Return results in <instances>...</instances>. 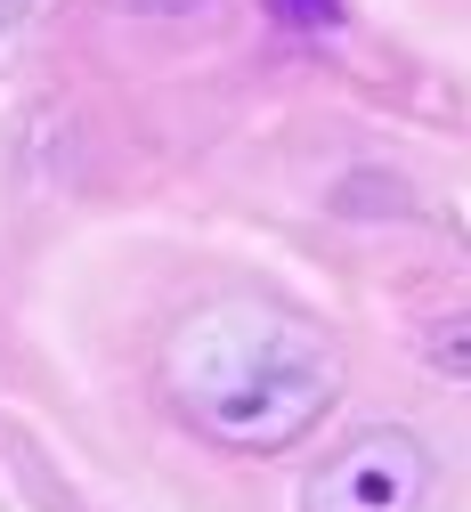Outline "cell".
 <instances>
[{
    "mask_svg": "<svg viewBox=\"0 0 471 512\" xmlns=\"http://www.w3.org/2000/svg\"><path fill=\"white\" fill-rule=\"evenodd\" d=\"M163 382L204 439L236 447V456H277V447L309 439L325 407L342 399V358L293 309L212 301L171 334Z\"/></svg>",
    "mask_w": 471,
    "mask_h": 512,
    "instance_id": "cell-1",
    "label": "cell"
},
{
    "mask_svg": "<svg viewBox=\"0 0 471 512\" xmlns=\"http://www.w3.org/2000/svg\"><path fill=\"white\" fill-rule=\"evenodd\" d=\"M431 504V447L398 423H374L342 439L301 488V512H423Z\"/></svg>",
    "mask_w": 471,
    "mask_h": 512,
    "instance_id": "cell-2",
    "label": "cell"
},
{
    "mask_svg": "<svg viewBox=\"0 0 471 512\" xmlns=\"http://www.w3.org/2000/svg\"><path fill=\"white\" fill-rule=\"evenodd\" d=\"M423 366H431V374H447V382H471V309L439 317V326L423 334Z\"/></svg>",
    "mask_w": 471,
    "mask_h": 512,
    "instance_id": "cell-3",
    "label": "cell"
},
{
    "mask_svg": "<svg viewBox=\"0 0 471 512\" xmlns=\"http://www.w3.org/2000/svg\"><path fill=\"white\" fill-rule=\"evenodd\" d=\"M277 9H285L293 25H325V17H333V0H277Z\"/></svg>",
    "mask_w": 471,
    "mask_h": 512,
    "instance_id": "cell-4",
    "label": "cell"
},
{
    "mask_svg": "<svg viewBox=\"0 0 471 512\" xmlns=\"http://www.w3.org/2000/svg\"><path fill=\"white\" fill-rule=\"evenodd\" d=\"M33 9V0H0V25H9V17H25Z\"/></svg>",
    "mask_w": 471,
    "mask_h": 512,
    "instance_id": "cell-5",
    "label": "cell"
}]
</instances>
